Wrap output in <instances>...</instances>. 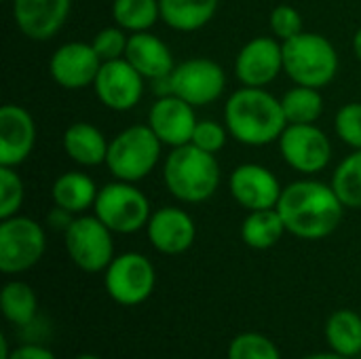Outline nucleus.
<instances>
[{
	"label": "nucleus",
	"mask_w": 361,
	"mask_h": 359,
	"mask_svg": "<svg viewBox=\"0 0 361 359\" xmlns=\"http://www.w3.org/2000/svg\"><path fill=\"white\" fill-rule=\"evenodd\" d=\"M343 209L345 205L332 184L319 180H296L288 184L277 203L286 231L307 241L330 237L343 220Z\"/></svg>",
	"instance_id": "f257e3e1"
},
{
	"label": "nucleus",
	"mask_w": 361,
	"mask_h": 359,
	"mask_svg": "<svg viewBox=\"0 0 361 359\" xmlns=\"http://www.w3.org/2000/svg\"><path fill=\"white\" fill-rule=\"evenodd\" d=\"M224 125L237 142L267 146L279 142L288 121L281 99L264 87H241L224 104Z\"/></svg>",
	"instance_id": "f03ea898"
},
{
	"label": "nucleus",
	"mask_w": 361,
	"mask_h": 359,
	"mask_svg": "<svg viewBox=\"0 0 361 359\" xmlns=\"http://www.w3.org/2000/svg\"><path fill=\"white\" fill-rule=\"evenodd\" d=\"M163 182L171 197L182 203H203L220 186V163L216 154L192 144L171 148L163 165Z\"/></svg>",
	"instance_id": "7ed1b4c3"
},
{
	"label": "nucleus",
	"mask_w": 361,
	"mask_h": 359,
	"mask_svg": "<svg viewBox=\"0 0 361 359\" xmlns=\"http://www.w3.org/2000/svg\"><path fill=\"white\" fill-rule=\"evenodd\" d=\"M283 72L294 85L324 89L338 74V53L326 36L302 32L283 42Z\"/></svg>",
	"instance_id": "20e7f679"
},
{
	"label": "nucleus",
	"mask_w": 361,
	"mask_h": 359,
	"mask_svg": "<svg viewBox=\"0 0 361 359\" xmlns=\"http://www.w3.org/2000/svg\"><path fill=\"white\" fill-rule=\"evenodd\" d=\"M163 142L146 125H131L108 144L106 167L114 180L133 182L148 178L161 159Z\"/></svg>",
	"instance_id": "39448f33"
},
{
	"label": "nucleus",
	"mask_w": 361,
	"mask_h": 359,
	"mask_svg": "<svg viewBox=\"0 0 361 359\" xmlns=\"http://www.w3.org/2000/svg\"><path fill=\"white\" fill-rule=\"evenodd\" d=\"M93 212L112 233L118 235H131L146 229L152 216L148 197L133 182L123 180H114L99 188Z\"/></svg>",
	"instance_id": "423d86ee"
},
{
	"label": "nucleus",
	"mask_w": 361,
	"mask_h": 359,
	"mask_svg": "<svg viewBox=\"0 0 361 359\" xmlns=\"http://www.w3.org/2000/svg\"><path fill=\"white\" fill-rule=\"evenodd\" d=\"M63 241L72 262L85 273H99L114 260L112 231L93 214L78 216L63 231Z\"/></svg>",
	"instance_id": "0eeeda50"
},
{
	"label": "nucleus",
	"mask_w": 361,
	"mask_h": 359,
	"mask_svg": "<svg viewBox=\"0 0 361 359\" xmlns=\"http://www.w3.org/2000/svg\"><path fill=\"white\" fill-rule=\"evenodd\" d=\"M47 235L27 216H11L0 222V271L17 275L30 271L42 258Z\"/></svg>",
	"instance_id": "6e6552de"
},
{
	"label": "nucleus",
	"mask_w": 361,
	"mask_h": 359,
	"mask_svg": "<svg viewBox=\"0 0 361 359\" xmlns=\"http://www.w3.org/2000/svg\"><path fill=\"white\" fill-rule=\"evenodd\" d=\"M226 89L224 68L207 57H192L176 63L167 76V93H173L195 108L209 106L220 99Z\"/></svg>",
	"instance_id": "1a4fd4ad"
},
{
	"label": "nucleus",
	"mask_w": 361,
	"mask_h": 359,
	"mask_svg": "<svg viewBox=\"0 0 361 359\" xmlns=\"http://www.w3.org/2000/svg\"><path fill=\"white\" fill-rule=\"evenodd\" d=\"M154 284L157 273L152 262L135 252L114 256L106 269V290L112 300L125 307H135L148 300Z\"/></svg>",
	"instance_id": "9d476101"
},
{
	"label": "nucleus",
	"mask_w": 361,
	"mask_h": 359,
	"mask_svg": "<svg viewBox=\"0 0 361 359\" xmlns=\"http://www.w3.org/2000/svg\"><path fill=\"white\" fill-rule=\"evenodd\" d=\"M279 152L283 161L298 174L315 176L328 167L332 159L330 138L313 125H288L279 138Z\"/></svg>",
	"instance_id": "9b49d317"
},
{
	"label": "nucleus",
	"mask_w": 361,
	"mask_h": 359,
	"mask_svg": "<svg viewBox=\"0 0 361 359\" xmlns=\"http://www.w3.org/2000/svg\"><path fill=\"white\" fill-rule=\"evenodd\" d=\"M144 80L146 78L125 57H121L102 63L93 80V91L108 110L129 112L144 97Z\"/></svg>",
	"instance_id": "f8f14e48"
},
{
	"label": "nucleus",
	"mask_w": 361,
	"mask_h": 359,
	"mask_svg": "<svg viewBox=\"0 0 361 359\" xmlns=\"http://www.w3.org/2000/svg\"><path fill=\"white\" fill-rule=\"evenodd\" d=\"M283 72V42L271 36L252 38L235 59V76L243 87H267Z\"/></svg>",
	"instance_id": "ddd939ff"
},
{
	"label": "nucleus",
	"mask_w": 361,
	"mask_h": 359,
	"mask_svg": "<svg viewBox=\"0 0 361 359\" xmlns=\"http://www.w3.org/2000/svg\"><path fill=\"white\" fill-rule=\"evenodd\" d=\"M102 59L91 42H66L57 47L49 59L51 78L68 91H80L93 87V80L102 68Z\"/></svg>",
	"instance_id": "4468645a"
},
{
	"label": "nucleus",
	"mask_w": 361,
	"mask_h": 359,
	"mask_svg": "<svg viewBox=\"0 0 361 359\" xmlns=\"http://www.w3.org/2000/svg\"><path fill=\"white\" fill-rule=\"evenodd\" d=\"M231 197L245 207L247 212L256 209H273L277 207L283 186L277 176L258 163H243L233 169L228 178Z\"/></svg>",
	"instance_id": "2eb2a0df"
},
{
	"label": "nucleus",
	"mask_w": 361,
	"mask_h": 359,
	"mask_svg": "<svg viewBox=\"0 0 361 359\" xmlns=\"http://www.w3.org/2000/svg\"><path fill=\"white\" fill-rule=\"evenodd\" d=\"M17 30L36 42L51 40L70 17L72 0H11Z\"/></svg>",
	"instance_id": "dca6fc26"
},
{
	"label": "nucleus",
	"mask_w": 361,
	"mask_h": 359,
	"mask_svg": "<svg viewBox=\"0 0 361 359\" xmlns=\"http://www.w3.org/2000/svg\"><path fill=\"white\" fill-rule=\"evenodd\" d=\"M197 123L195 106L173 93L161 95L148 112V127L157 133L163 146L169 148L190 144Z\"/></svg>",
	"instance_id": "f3484780"
},
{
	"label": "nucleus",
	"mask_w": 361,
	"mask_h": 359,
	"mask_svg": "<svg viewBox=\"0 0 361 359\" xmlns=\"http://www.w3.org/2000/svg\"><path fill=\"white\" fill-rule=\"evenodd\" d=\"M36 146V123L32 114L17 104L0 108V165L19 167Z\"/></svg>",
	"instance_id": "a211bd4d"
},
{
	"label": "nucleus",
	"mask_w": 361,
	"mask_h": 359,
	"mask_svg": "<svg viewBox=\"0 0 361 359\" xmlns=\"http://www.w3.org/2000/svg\"><path fill=\"white\" fill-rule=\"evenodd\" d=\"M148 241L152 248L167 256H178L190 250L197 237V226L190 214L180 207H161L152 212L146 224Z\"/></svg>",
	"instance_id": "6ab92c4d"
},
{
	"label": "nucleus",
	"mask_w": 361,
	"mask_h": 359,
	"mask_svg": "<svg viewBox=\"0 0 361 359\" xmlns=\"http://www.w3.org/2000/svg\"><path fill=\"white\" fill-rule=\"evenodd\" d=\"M125 59H127V61H129L146 80H163V78H167V76L173 72V68H176L171 49L165 44V40H161L159 36H154L150 30H148V32L129 34Z\"/></svg>",
	"instance_id": "aec40b11"
},
{
	"label": "nucleus",
	"mask_w": 361,
	"mask_h": 359,
	"mask_svg": "<svg viewBox=\"0 0 361 359\" xmlns=\"http://www.w3.org/2000/svg\"><path fill=\"white\" fill-rule=\"evenodd\" d=\"M63 152L80 167H97L106 165L108 157V140L106 135L91 123L78 121L72 123L61 138Z\"/></svg>",
	"instance_id": "412c9836"
},
{
	"label": "nucleus",
	"mask_w": 361,
	"mask_h": 359,
	"mask_svg": "<svg viewBox=\"0 0 361 359\" xmlns=\"http://www.w3.org/2000/svg\"><path fill=\"white\" fill-rule=\"evenodd\" d=\"M161 19L176 32H197L218 13L220 0H159Z\"/></svg>",
	"instance_id": "4be33fe9"
},
{
	"label": "nucleus",
	"mask_w": 361,
	"mask_h": 359,
	"mask_svg": "<svg viewBox=\"0 0 361 359\" xmlns=\"http://www.w3.org/2000/svg\"><path fill=\"white\" fill-rule=\"evenodd\" d=\"M97 193L99 188L95 186L93 178L87 176L85 171H66L55 180L51 188L55 207H61L68 214H82L89 207H93Z\"/></svg>",
	"instance_id": "5701e85b"
},
{
	"label": "nucleus",
	"mask_w": 361,
	"mask_h": 359,
	"mask_svg": "<svg viewBox=\"0 0 361 359\" xmlns=\"http://www.w3.org/2000/svg\"><path fill=\"white\" fill-rule=\"evenodd\" d=\"M283 233L288 231L277 207L250 212L241 224V239L247 248H254V250L273 248L283 237Z\"/></svg>",
	"instance_id": "b1692460"
},
{
	"label": "nucleus",
	"mask_w": 361,
	"mask_h": 359,
	"mask_svg": "<svg viewBox=\"0 0 361 359\" xmlns=\"http://www.w3.org/2000/svg\"><path fill=\"white\" fill-rule=\"evenodd\" d=\"M326 339L332 351L355 358L361 353V317L355 311L343 309L330 315L326 326Z\"/></svg>",
	"instance_id": "393cba45"
},
{
	"label": "nucleus",
	"mask_w": 361,
	"mask_h": 359,
	"mask_svg": "<svg viewBox=\"0 0 361 359\" xmlns=\"http://www.w3.org/2000/svg\"><path fill=\"white\" fill-rule=\"evenodd\" d=\"M112 21L129 34L148 32L161 19L159 0H112Z\"/></svg>",
	"instance_id": "a878e982"
},
{
	"label": "nucleus",
	"mask_w": 361,
	"mask_h": 359,
	"mask_svg": "<svg viewBox=\"0 0 361 359\" xmlns=\"http://www.w3.org/2000/svg\"><path fill=\"white\" fill-rule=\"evenodd\" d=\"M288 125H313L324 114L322 89L296 85L281 97Z\"/></svg>",
	"instance_id": "bb28decb"
},
{
	"label": "nucleus",
	"mask_w": 361,
	"mask_h": 359,
	"mask_svg": "<svg viewBox=\"0 0 361 359\" xmlns=\"http://www.w3.org/2000/svg\"><path fill=\"white\" fill-rule=\"evenodd\" d=\"M330 184L345 207L361 209V150H353L341 161Z\"/></svg>",
	"instance_id": "cd10ccee"
},
{
	"label": "nucleus",
	"mask_w": 361,
	"mask_h": 359,
	"mask_svg": "<svg viewBox=\"0 0 361 359\" xmlns=\"http://www.w3.org/2000/svg\"><path fill=\"white\" fill-rule=\"evenodd\" d=\"M0 307H2L4 317L11 324L25 326V324H30L34 320L38 303H36L34 290L27 284H23V281H11V284H6L2 288Z\"/></svg>",
	"instance_id": "c85d7f7f"
},
{
	"label": "nucleus",
	"mask_w": 361,
	"mask_h": 359,
	"mask_svg": "<svg viewBox=\"0 0 361 359\" xmlns=\"http://www.w3.org/2000/svg\"><path fill=\"white\" fill-rule=\"evenodd\" d=\"M228 359H281L275 343L258 332H245L233 339Z\"/></svg>",
	"instance_id": "c756f323"
},
{
	"label": "nucleus",
	"mask_w": 361,
	"mask_h": 359,
	"mask_svg": "<svg viewBox=\"0 0 361 359\" xmlns=\"http://www.w3.org/2000/svg\"><path fill=\"white\" fill-rule=\"evenodd\" d=\"M25 199L23 180L17 174V167L0 165V218L17 216Z\"/></svg>",
	"instance_id": "7c9ffc66"
},
{
	"label": "nucleus",
	"mask_w": 361,
	"mask_h": 359,
	"mask_svg": "<svg viewBox=\"0 0 361 359\" xmlns=\"http://www.w3.org/2000/svg\"><path fill=\"white\" fill-rule=\"evenodd\" d=\"M334 129L347 146L361 150V102H349L336 112Z\"/></svg>",
	"instance_id": "2f4dec72"
},
{
	"label": "nucleus",
	"mask_w": 361,
	"mask_h": 359,
	"mask_svg": "<svg viewBox=\"0 0 361 359\" xmlns=\"http://www.w3.org/2000/svg\"><path fill=\"white\" fill-rule=\"evenodd\" d=\"M127 42H129V32H125L118 25L99 30L91 40V44H93V49H95V53L99 55L102 61H112V59L125 57Z\"/></svg>",
	"instance_id": "473e14b6"
},
{
	"label": "nucleus",
	"mask_w": 361,
	"mask_h": 359,
	"mask_svg": "<svg viewBox=\"0 0 361 359\" xmlns=\"http://www.w3.org/2000/svg\"><path fill=\"white\" fill-rule=\"evenodd\" d=\"M269 23H271L273 36L277 40H281V42H286V40H290V38H294V36H298V34L305 32L302 15L292 4H277L271 11Z\"/></svg>",
	"instance_id": "72a5a7b5"
},
{
	"label": "nucleus",
	"mask_w": 361,
	"mask_h": 359,
	"mask_svg": "<svg viewBox=\"0 0 361 359\" xmlns=\"http://www.w3.org/2000/svg\"><path fill=\"white\" fill-rule=\"evenodd\" d=\"M228 135L231 133H228L226 125H220V123H216L212 118H205V121L197 123L190 144L201 148V150H205V152L218 154L226 146V138Z\"/></svg>",
	"instance_id": "f704fd0d"
},
{
	"label": "nucleus",
	"mask_w": 361,
	"mask_h": 359,
	"mask_svg": "<svg viewBox=\"0 0 361 359\" xmlns=\"http://www.w3.org/2000/svg\"><path fill=\"white\" fill-rule=\"evenodd\" d=\"M8 359H55V355L44 349V347H38V345H23L15 351H11Z\"/></svg>",
	"instance_id": "c9c22d12"
},
{
	"label": "nucleus",
	"mask_w": 361,
	"mask_h": 359,
	"mask_svg": "<svg viewBox=\"0 0 361 359\" xmlns=\"http://www.w3.org/2000/svg\"><path fill=\"white\" fill-rule=\"evenodd\" d=\"M305 359H351V358H345V355H341V353L332 351V353H315V355H309V358H305Z\"/></svg>",
	"instance_id": "e433bc0d"
},
{
	"label": "nucleus",
	"mask_w": 361,
	"mask_h": 359,
	"mask_svg": "<svg viewBox=\"0 0 361 359\" xmlns=\"http://www.w3.org/2000/svg\"><path fill=\"white\" fill-rule=\"evenodd\" d=\"M353 51H355V57L360 59L361 63V28L355 32V36H353Z\"/></svg>",
	"instance_id": "4c0bfd02"
},
{
	"label": "nucleus",
	"mask_w": 361,
	"mask_h": 359,
	"mask_svg": "<svg viewBox=\"0 0 361 359\" xmlns=\"http://www.w3.org/2000/svg\"><path fill=\"white\" fill-rule=\"evenodd\" d=\"M8 355H11V353H8V343H6V339L2 336V339H0V359H8Z\"/></svg>",
	"instance_id": "58836bf2"
},
{
	"label": "nucleus",
	"mask_w": 361,
	"mask_h": 359,
	"mask_svg": "<svg viewBox=\"0 0 361 359\" xmlns=\"http://www.w3.org/2000/svg\"><path fill=\"white\" fill-rule=\"evenodd\" d=\"M76 359H99V358H95V355H80V358H76Z\"/></svg>",
	"instance_id": "ea45409f"
},
{
	"label": "nucleus",
	"mask_w": 361,
	"mask_h": 359,
	"mask_svg": "<svg viewBox=\"0 0 361 359\" xmlns=\"http://www.w3.org/2000/svg\"><path fill=\"white\" fill-rule=\"evenodd\" d=\"M4 2H11V0H4Z\"/></svg>",
	"instance_id": "a19ab883"
}]
</instances>
